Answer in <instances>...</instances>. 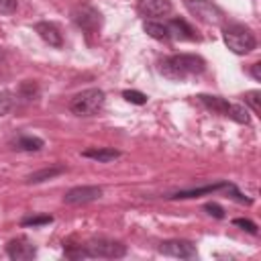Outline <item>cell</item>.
Here are the masks:
<instances>
[{
	"label": "cell",
	"mask_w": 261,
	"mask_h": 261,
	"mask_svg": "<svg viewBox=\"0 0 261 261\" xmlns=\"http://www.w3.org/2000/svg\"><path fill=\"white\" fill-rule=\"evenodd\" d=\"M61 171H63V167H61V165L47 167V169H41V171H37V173H33V175H29V179H27V181H31V184H39V181L51 179L53 175H57V173H61Z\"/></svg>",
	"instance_id": "e0dca14e"
},
{
	"label": "cell",
	"mask_w": 261,
	"mask_h": 261,
	"mask_svg": "<svg viewBox=\"0 0 261 261\" xmlns=\"http://www.w3.org/2000/svg\"><path fill=\"white\" fill-rule=\"evenodd\" d=\"M245 104H249L255 114H261V92H259V90L247 92V94H245Z\"/></svg>",
	"instance_id": "d6986e66"
},
{
	"label": "cell",
	"mask_w": 261,
	"mask_h": 261,
	"mask_svg": "<svg viewBox=\"0 0 261 261\" xmlns=\"http://www.w3.org/2000/svg\"><path fill=\"white\" fill-rule=\"evenodd\" d=\"M222 37H224L226 47L237 55H245V53L253 51L257 45L253 31L249 27H243V24H228L222 31Z\"/></svg>",
	"instance_id": "7a4b0ae2"
},
{
	"label": "cell",
	"mask_w": 261,
	"mask_h": 261,
	"mask_svg": "<svg viewBox=\"0 0 261 261\" xmlns=\"http://www.w3.org/2000/svg\"><path fill=\"white\" fill-rule=\"evenodd\" d=\"M14 102H16V98H14L12 92H8V90L0 92V116L8 114V112L14 108Z\"/></svg>",
	"instance_id": "ac0fdd59"
},
{
	"label": "cell",
	"mask_w": 261,
	"mask_h": 261,
	"mask_svg": "<svg viewBox=\"0 0 261 261\" xmlns=\"http://www.w3.org/2000/svg\"><path fill=\"white\" fill-rule=\"evenodd\" d=\"M98 198H102V188H98V186H77V188H71L69 192H65L63 202L71 204V206H77V204L94 202Z\"/></svg>",
	"instance_id": "9c48e42d"
},
{
	"label": "cell",
	"mask_w": 261,
	"mask_h": 261,
	"mask_svg": "<svg viewBox=\"0 0 261 261\" xmlns=\"http://www.w3.org/2000/svg\"><path fill=\"white\" fill-rule=\"evenodd\" d=\"M232 224H234V226L245 228V230H247V232H251V234H257V224H255V222H251V220H247V218H234V220H232Z\"/></svg>",
	"instance_id": "7402d4cb"
},
{
	"label": "cell",
	"mask_w": 261,
	"mask_h": 261,
	"mask_svg": "<svg viewBox=\"0 0 261 261\" xmlns=\"http://www.w3.org/2000/svg\"><path fill=\"white\" fill-rule=\"evenodd\" d=\"M18 6V0H0V14H12Z\"/></svg>",
	"instance_id": "603a6c76"
},
{
	"label": "cell",
	"mask_w": 261,
	"mask_h": 261,
	"mask_svg": "<svg viewBox=\"0 0 261 261\" xmlns=\"http://www.w3.org/2000/svg\"><path fill=\"white\" fill-rule=\"evenodd\" d=\"M204 208H206V210H208L210 214H214L216 218H222V216H224V214H222V208H220L218 204H214V202H208V204H206Z\"/></svg>",
	"instance_id": "cb8c5ba5"
},
{
	"label": "cell",
	"mask_w": 261,
	"mask_h": 261,
	"mask_svg": "<svg viewBox=\"0 0 261 261\" xmlns=\"http://www.w3.org/2000/svg\"><path fill=\"white\" fill-rule=\"evenodd\" d=\"M137 8H139V12H141L143 16L155 18V16H165V14H169V12H171V2H169V0H139Z\"/></svg>",
	"instance_id": "8fae6325"
},
{
	"label": "cell",
	"mask_w": 261,
	"mask_h": 261,
	"mask_svg": "<svg viewBox=\"0 0 261 261\" xmlns=\"http://www.w3.org/2000/svg\"><path fill=\"white\" fill-rule=\"evenodd\" d=\"M159 253L169 255V257H179V259H196L198 251L194 247V243L184 241V239H171V241H163L159 245Z\"/></svg>",
	"instance_id": "52a82bcc"
},
{
	"label": "cell",
	"mask_w": 261,
	"mask_h": 261,
	"mask_svg": "<svg viewBox=\"0 0 261 261\" xmlns=\"http://www.w3.org/2000/svg\"><path fill=\"white\" fill-rule=\"evenodd\" d=\"M251 73H253V77H255L257 82H261V63H253Z\"/></svg>",
	"instance_id": "d4e9b609"
},
{
	"label": "cell",
	"mask_w": 261,
	"mask_h": 261,
	"mask_svg": "<svg viewBox=\"0 0 261 261\" xmlns=\"http://www.w3.org/2000/svg\"><path fill=\"white\" fill-rule=\"evenodd\" d=\"M84 157L88 159H94V161H100V163H108V161H114L116 157H120V151L116 149H110V147H92V149H86L82 151Z\"/></svg>",
	"instance_id": "5bb4252c"
},
{
	"label": "cell",
	"mask_w": 261,
	"mask_h": 261,
	"mask_svg": "<svg viewBox=\"0 0 261 261\" xmlns=\"http://www.w3.org/2000/svg\"><path fill=\"white\" fill-rule=\"evenodd\" d=\"M0 57H2V51H0Z\"/></svg>",
	"instance_id": "484cf974"
},
{
	"label": "cell",
	"mask_w": 261,
	"mask_h": 261,
	"mask_svg": "<svg viewBox=\"0 0 261 261\" xmlns=\"http://www.w3.org/2000/svg\"><path fill=\"white\" fill-rule=\"evenodd\" d=\"M14 145H16V149H20V151H39V149L43 147V139L31 137V135H20Z\"/></svg>",
	"instance_id": "2e32d148"
},
{
	"label": "cell",
	"mask_w": 261,
	"mask_h": 261,
	"mask_svg": "<svg viewBox=\"0 0 261 261\" xmlns=\"http://www.w3.org/2000/svg\"><path fill=\"white\" fill-rule=\"evenodd\" d=\"M143 29H145V33H147L149 37H153V39H157V41H169V39H171L169 29H167V24H163V22L147 20V22L143 24Z\"/></svg>",
	"instance_id": "9a60e30c"
},
{
	"label": "cell",
	"mask_w": 261,
	"mask_h": 261,
	"mask_svg": "<svg viewBox=\"0 0 261 261\" xmlns=\"http://www.w3.org/2000/svg\"><path fill=\"white\" fill-rule=\"evenodd\" d=\"M204 67H206V61L200 55H194V53L169 55V57H163L161 63H159V71L165 77L175 80V82H184L188 77L200 75L204 71Z\"/></svg>",
	"instance_id": "6da1fadb"
},
{
	"label": "cell",
	"mask_w": 261,
	"mask_h": 261,
	"mask_svg": "<svg viewBox=\"0 0 261 261\" xmlns=\"http://www.w3.org/2000/svg\"><path fill=\"white\" fill-rule=\"evenodd\" d=\"M35 31L39 33V37L47 45H51V47H61L63 45V37L59 33L57 24H53V22H37L35 24Z\"/></svg>",
	"instance_id": "7c38bea8"
},
{
	"label": "cell",
	"mask_w": 261,
	"mask_h": 261,
	"mask_svg": "<svg viewBox=\"0 0 261 261\" xmlns=\"http://www.w3.org/2000/svg\"><path fill=\"white\" fill-rule=\"evenodd\" d=\"M122 96H124L128 102H133V104H145V102H147V96L141 94V92H135V90H124Z\"/></svg>",
	"instance_id": "ffe728a7"
},
{
	"label": "cell",
	"mask_w": 261,
	"mask_h": 261,
	"mask_svg": "<svg viewBox=\"0 0 261 261\" xmlns=\"http://www.w3.org/2000/svg\"><path fill=\"white\" fill-rule=\"evenodd\" d=\"M6 253L14 261H29V259H33L37 255V249H35V245L29 239L18 237V239H12L6 245Z\"/></svg>",
	"instance_id": "30bf717a"
},
{
	"label": "cell",
	"mask_w": 261,
	"mask_h": 261,
	"mask_svg": "<svg viewBox=\"0 0 261 261\" xmlns=\"http://www.w3.org/2000/svg\"><path fill=\"white\" fill-rule=\"evenodd\" d=\"M104 100H106V96H104L102 90L88 88V90H84V92H80L77 96L71 98L69 110L73 114H77V116H94V114H98L102 110Z\"/></svg>",
	"instance_id": "3957f363"
},
{
	"label": "cell",
	"mask_w": 261,
	"mask_h": 261,
	"mask_svg": "<svg viewBox=\"0 0 261 261\" xmlns=\"http://www.w3.org/2000/svg\"><path fill=\"white\" fill-rule=\"evenodd\" d=\"M167 29H169V35L175 37V39H181V41H194V39H198L196 33H194V29L186 20L175 18V20L167 22Z\"/></svg>",
	"instance_id": "4fadbf2b"
},
{
	"label": "cell",
	"mask_w": 261,
	"mask_h": 261,
	"mask_svg": "<svg viewBox=\"0 0 261 261\" xmlns=\"http://www.w3.org/2000/svg\"><path fill=\"white\" fill-rule=\"evenodd\" d=\"M198 100H200L206 108H210L212 112H218V114H222V116H228V118H232V120H237V122H245V124L249 122V114H247L245 108H241V106H237V104H230V102H226V100L220 98V96H206V94H200Z\"/></svg>",
	"instance_id": "5b68a950"
},
{
	"label": "cell",
	"mask_w": 261,
	"mask_h": 261,
	"mask_svg": "<svg viewBox=\"0 0 261 261\" xmlns=\"http://www.w3.org/2000/svg\"><path fill=\"white\" fill-rule=\"evenodd\" d=\"M84 257H102V259H120L126 255V247L112 239H92L84 247Z\"/></svg>",
	"instance_id": "277c9868"
},
{
	"label": "cell",
	"mask_w": 261,
	"mask_h": 261,
	"mask_svg": "<svg viewBox=\"0 0 261 261\" xmlns=\"http://www.w3.org/2000/svg\"><path fill=\"white\" fill-rule=\"evenodd\" d=\"M71 20L75 22V27H80L88 35L98 33L100 24H102V16H100V12L92 4H77L71 10Z\"/></svg>",
	"instance_id": "8992f818"
},
{
	"label": "cell",
	"mask_w": 261,
	"mask_h": 261,
	"mask_svg": "<svg viewBox=\"0 0 261 261\" xmlns=\"http://www.w3.org/2000/svg\"><path fill=\"white\" fill-rule=\"evenodd\" d=\"M53 218L51 216H31L22 220V226H41V224H49Z\"/></svg>",
	"instance_id": "44dd1931"
},
{
	"label": "cell",
	"mask_w": 261,
	"mask_h": 261,
	"mask_svg": "<svg viewBox=\"0 0 261 261\" xmlns=\"http://www.w3.org/2000/svg\"><path fill=\"white\" fill-rule=\"evenodd\" d=\"M188 8L204 22H212V24L222 22V10L208 0H188Z\"/></svg>",
	"instance_id": "ba28073f"
}]
</instances>
